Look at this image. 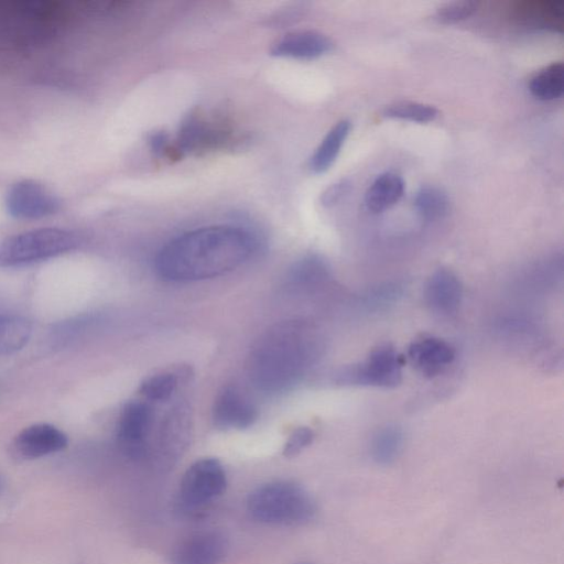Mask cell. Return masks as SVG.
Wrapping results in <instances>:
<instances>
[{
  "label": "cell",
  "instance_id": "cell-1",
  "mask_svg": "<svg viewBox=\"0 0 564 564\" xmlns=\"http://www.w3.org/2000/svg\"><path fill=\"white\" fill-rule=\"evenodd\" d=\"M253 236L243 228L217 225L184 232L169 241L155 258L156 273L164 280L187 282L228 273L240 267L256 249Z\"/></svg>",
  "mask_w": 564,
  "mask_h": 564
},
{
  "label": "cell",
  "instance_id": "cell-2",
  "mask_svg": "<svg viewBox=\"0 0 564 564\" xmlns=\"http://www.w3.org/2000/svg\"><path fill=\"white\" fill-rule=\"evenodd\" d=\"M321 341L312 325L285 321L265 330L248 357V376L261 391L278 393L295 386L316 362Z\"/></svg>",
  "mask_w": 564,
  "mask_h": 564
},
{
  "label": "cell",
  "instance_id": "cell-3",
  "mask_svg": "<svg viewBox=\"0 0 564 564\" xmlns=\"http://www.w3.org/2000/svg\"><path fill=\"white\" fill-rule=\"evenodd\" d=\"M247 511L261 523L297 525L313 520L317 508L304 487L293 481L276 480L263 484L249 494Z\"/></svg>",
  "mask_w": 564,
  "mask_h": 564
},
{
  "label": "cell",
  "instance_id": "cell-4",
  "mask_svg": "<svg viewBox=\"0 0 564 564\" xmlns=\"http://www.w3.org/2000/svg\"><path fill=\"white\" fill-rule=\"evenodd\" d=\"M79 237L67 229L39 228L6 238L0 243V267H20L76 249Z\"/></svg>",
  "mask_w": 564,
  "mask_h": 564
},
{
  "label": "cell",
  "instance_id": "cell-5",
  "mask_svg": "<svg viewBox=\"0 0 564 564\" xmlns=\"http://www.w3.org/2000/svg\"><path fill=\"white\" fill-rule=\"evenodd\" d=\"M403 359L391 346L383 345L373 349L368 357L356 365L338 371L339 384L394 388L402 380Z\"/></svg>",
  "mask_w": 564,
  "mask_h": 564
},
{
  "label": "cell",
  "instance_id": "cell-6",
  "mask_svg": "<svg viewBox=\"0 0 564 564\" xmlns=\"http://www.w3.org/2000/svg\"><path fill=\"white\" fill-rule=\"evenodd\" d=\"M226 487V471L220 462L216 458H202L184 473L178 499L185 509H199L221 496Z\"/></svg>",
  "mask_w": 564,
  "mask_h": 564
},
{
  "label": "cell",
  "instance_id": "cell-7",
  "mask_svg": "<svg viewBox=\"0 0 564 564\" xmlns=\"http://www.w3.org/2000/svg\"><path fill=\"white\" fill-rule=\"evenodd\" d=\"M59 207L58 197L32 180L13 184L6 195L7 212L15 219H40L55 214Z\"/></svg>",
  "mask_w": 564,
  "mask_h": 564
},
{
  "label": "cell",
  "instance_id": "cell-8",
  "mask_svg": "<svg viewBox=\"0 0 564 564\" xmlns=\"http://www.w3.org/2000/svg\"><path fill=\"white\" fill-rule=\"evenodd\" d=\"M152 410L141 401H131L121 411L117 440L121 451L131 458L145 454V438L151 426Z\"/></svg>",
  "mask_w": 564,
  "mask_h": 564
},
{
  "label": "cell",
  "instance_id": "cell-9",
  "mask_svg": "<svg viewBox=\"0 0 564 564\" xmlns=\"http://www.w3.org/2000/svg\"><path fill=\"white\" fill-rule=\"evenodd\" d=\"M67 435L48 423H36L20 431L13 440L14 454L23 459H35L63 451Z\"/></svg>",
  "mask_w": 564,
  "mask_h": 564
},
{
  "label": "cell",
  "instance_id": "cell-10",
  "mask_svg": "<svg viewBox=\"0 0 564 564\" xmlns=\"http://www.w3.org/2000/svg\"><path fill=\"white\" fill-rule=\"evenodd\" d=\"M212 417L218 429L243 430L256 422L258 413L240 391L234 387H226L216 397Z\"/></svg>",
  "mask_w": 564,
  "mask_h": 564
},
{
  "label": "cell",
  "instance_id": "cell-11",
  "mask_svg": "<svg viewBox=\"0 0 564 564\" xmlns=\"http://www.w3.org/2000/svg\"><path fill=\"white\" fill-rule=\"evenodd\" d=\"M226 552L227 540L220 532L204 531L181 542L171 564H219Z\"/></svg>",
  "mask_w": 564,
  "mask_h": 564
},
{
  "label": "cell",
  "instance_id": "cell-12",
  "mask_svg": "<svg viewBox=\"0 0 564 564\" xmlns=\"http://www.w3.org/2000/svg\"><path fill=\"white\" fill-rule=\"evenodd\" d=\"M424 299L432 311L454 314L463 300V284L452 270L440 268L426 281Z\"/></svg>",
  "mask_w": 564,
  "mask_h": 564
},
{
  "label": "cell",
  "instance_id": "cell-13",
  "mask_svg": "<svg viewBox=\"0 0 564 564\" xmlns=\"http://www.w3.org/2000/svg\"><path fill=\"white\" fill-rule=\"evenodd\" d=\"M332 40L325 34L302 30L285 34L271 47L270 53L276 57H289L296 59H314L333 50Z\"/></svg>",
  "mask_w": 564,
  "mask_h": 564
},
{
  "label": "cell",
  "instance_id": "cell-14",
  "mask_svg": "<svg viewBox=\"0 0 564 564\" xmlns=\"http://www.w3.org/2000/svg\"><path fill=\"white\" fill-rule=\"evenodd\" d=\"M408 356L424 376L434 377L453 362L455 351L445 340L426 337L413 341L409 346Z\"/></svg>",
  "mask_w": 564,
  "mask_h": 564
},
{
  "label": "cell",
  "instance_id": "cell-15",
  "mask_svg": "<svg viewBox=\"0 0 564 564\" xmlns=\"http://www.w3.org/2000/svg\"><path fill=\"white\" fill-rule=\"evenodd\" d=\"M226 139V130L212 126L200 117L191 116L181 126L176 151L180 153L196 152L217 147Z\"/></svg>",
  "mask_w": 564,
  "mask_h": 564
},
{
  "label": "cell",
  "instance_id": "cell-16",
  "mask_svg": "<svg viewBox=\"0 0 564 564\" xmlns=\"http://www.w3.org/2000/svg\"><path fill=\"white\" fill-rule=\"evenodd\" d=\"M404 193L402 177L393 172L378 175L365 194V204L371 213H382L397 204Z\"/></svg>",
  "mask_w": 564,
  "mask_h": 564
},
{
  "label": "cell",
  "instance_id": "cell-17",
  "mask_svg": "<svg viewBox=\"0 0 564 564\" xmlns=\"http://www.w3.org/2000/svg\"><path fill=\"white\" fill-rule=\"evenodd\" d=\"M350 128L351 123L347 119H343L332 127L310 159L312 172L321 174L333 165L349 134Z\"/></svg>",
  "mask_w": 564,
  "mask_h": 564
},
{
  "label": "cell",
  "instance_id": "cell-18",
  "mask_svg": "<svg viewBox=\"0 0 564 564\" xmlns=\"http://www.w3.org/2000/svg\"><path fill=\"white\" fill-rule=\"evenodd\" d=\"M404 446V433L395 425H388L377 431L370 442V456L378 465L394 463Z\"/></svg>",
  "mask_w": 564,
  "mask_h": 564
},
{
  "label": "cell",
  "instance_id": "cell-19",
  "mask_svg": "<svg viewBox=\"0 0 564 564\" xmlns=\"http://www.w3.org/2000/svg\"><path fill=\"white\" fill-rule=\"evenodd\" d=\"M31 324L18 315H0V356L22 349L31 337Z\"/></svg>",
  "mask_w": 564,
  "mask_h": 564
},
{
  "label": "cell",
  "instance_id": "cell-20",
  "mask_svg": "<svg viewBox=\"0 0 564 564\" xmlns=\"http://www.w3.org/2000/svg\"><path fill=\"white\" fill-rule=\"evenodd\" d=\"M529 89L539 100L550 101L560 98L564 90V66L561 62L553 63L531 79Z\"/></svg>",
  "mask_w": 564,
  "mask_h": 564
},
{
  "label": "cell",
  "instance_id": "cell-21",
  "mask_svg": "<svg viewBox=\"0 0 564 564\" xmlns=\"http://www.w3.org/2000/svg\"><path fill=\"white\" fill-rule=\"evenodd\" d=\"M414 207L425 221H437L447 215L449 198L442 188L424 185L415 194Z\"/></svg>",
  "mask_w": 564,
  "mask_h": 564
},
{
  "label": "cell",
  "instance_id": "cell-22",
  "mask_svg": "<svg viewBox=\"0 0 564 564\" xmlns=\"http://www.w3.org/2000/svg\"><path fill=\"white\" fill-rule=\"evenodd\" d=\"M328 273L326 263L316 256L305 257L290 270L288 284L291 288L303 289L321 283Z\"/></svg>",
  "mask_w": 564,
  "mask_h": 564
},
{
  "label": "cell",
  "instance_id": "cell-23",
  "mask_svg": "<svg viewBox=\"0 0 564 564\" xmlns=\"http://www.w3.org/2000/svg\"><path fill=\"white\" fill-rule=\"evenodd\" d=\"M382 113L388 118L424 123L433 121L437 117L438 111L435 107L427 104L401 100L386 106Z\"/></svg>",
  "mask_w": 564,
  "mask_h": 564
},
{
  "label": "cell",
  "instance_id": "cell-24",
  "mask_svg": "<svg viewBox=\"0 0 564 564\" xmlns=\"http://www.w3.org/2000/svg\"><path fill=\"white\" fill-rule=\"evenodd\" d=\"M177 387V378L173 373H158L147 378L140 386V393L148 400L164 401Z\"/></svg>",
  "mask_w": 564,
  "mask_h": 564
},
{
  "label": "cell",
  "instance_id": "cell-25",
  "mask_svg": "<svg viewBox=\"0 0 564 564\" xmlns=\"http://www.w3.org/2000/svg\"><path fill=\"white\" fill-rule=\"evenodd\" d=\"M476 1H453L441 6L435 12V19L441 23H456L471 17L478 9Z\"/></svg>",
  "mask_w": 564,
  "mask_h": 564
},
{
  "label": "cell",
  "instance_id": "cell-26",
  "mask_svg": "<svg viewBox=\"0 0 564 564\" xmlns=\"http://www.w3.org/2000/svg\"><path fill=\"white\" fill-rule=\"evenodd\" d=\"M314 440L313 431L307 426L295 429L283 447L285 457H294L306 448Z\"/></svg>",
  "mask_w": 564,
  "mask_h": 564
},
{
  "label": "cell",
  "instance_id": "cell-27",
  "mask_svg": "<svg viewBox=\"0 0 564 564\" xmlns=\"http://www.w3.org/2000/svg\"><path fill=\"white\" fill-rule=\"evenodd\" d=\"M350 183L347 180H340L332 184L321 197V202L324 206H333L338 203L343 196L348 193Z\"/></svg>",
  "mask_w": 564,
  "mask_h": 564
},
{
  "label": "cell",
  "instance_id": "cell-28",
  "mask_svg": "<svg viewBox=\"0 0 564 564\" xmlns=\"http://www.w3.org/2000/svg\"><path fill=\"white\" fill-rule=\"evenodd\" d=\"M167 142L169 138L162 131L153 133L149 139L151 150L158 155H162L164 152H169Z\"/></svg>",
  "mask_w": 564,
  "mask_h": 564
},
{
  "label": "cell",
  "instance_id": "cell-29",
  "mask_svg": "<svg viewBox=\"0 0 564 564\" xmlns=\"http://www.w3.org/2000/svg\"><path fill=\"white\" fill-rule=\"evenodd\" d=\"M4 486H6L4 478H3V476L0 474V495H1V492L3 491V489H4Z\"/></svg>",
  "mask_w": 564,
  "mask_h": 564
},
{
  "label": "cell",
  "instance_id": "cell-30",
  "mask_svg": "<svg viewBox=\"0 0 564 564\" xmlns=\"http://www.w3.org/2000/svg\"><path fill=\"white\" fill-rule=\"evenodd\" d=\"M299 564H311V563L303 562V563H299Z\"/></svg>",
  "mask_w": 564,
  "mask_h": 564
}]
</instances>
